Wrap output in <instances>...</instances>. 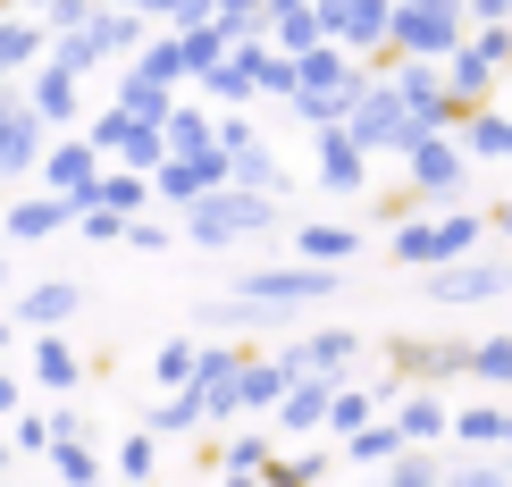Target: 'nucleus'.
<instances>
[{"instance_id":"42","label":"nucleus","mask_w":512,"mask_h":487,"mask_svg":"<svg viewBox=\"0 0 512 487\" xmlns=\"http://www.w3.org/2000/svg\"><path fill=\"white\" fill-rule=\"evenodd\" d=\"M0 462H9V446H0Z\"/></svg>"},{"instance_id":"3","label":"nucleus","mask_w":512,"mask_h":487,"mask_svg":"<svg viewBox=\"0 0 512 487\" xmlns=\"http://www.w3.org/2000/svg\"><path fill=\"white\" fill-rule=\"evenodd\" d=\"M345 135L361 143V152H412L429 126L412 118V101H403V93H395V76H387V84H361V101H353Z\"/></svg>"},{"instance_id":"13","label":"nucleus","mask_w":512,"mask_h":487,"mask_svg":"<svg viewBox=\"0 0 512 487\" xmlns=\"http://www.w3.org/2000/svg\"><path fill=\"white\" fill-rule=\"evenodd\" d=\"M42 177H51V194H93L101 185V152L93 143H51V152H42Z\"/></svg>"},{"instance_id":"23","label":"nucleus","mask_w":512,"mask_h":487,"mask_svg":"<svg viewBox=\"0 0 512 487\" xmlns=\"http://www.w3.org/2000/svg\"><path fill=\"white\" fill-rule=\"evenodd\" d=\"M68 311H76V286H34L26 294V303H17V320H26V328H59V320H68Z\"/></svg>"},{"instance_id":"5","label":"nucleus","mask_w":512,"mask_h":487,"mask_svg":"<svg viewBox=\"0 0 512 487\" xmlns=\"http://www.w3.org/2000/svg\"><path fill=\"white\" fill-rule=\"evenodd\" d=\"M403 177H412L420 202H462V177H471V152H462L454 126H437V135H420L412 152H403Z\"/></svg>"},{"instance_id":"36","label":"nucleus","mask_w":512,"mask_h":487,"mask_svg":"<svg viewBox=\"0 0 512 487\" xmlns=\"http://www.w3.org/2000/svg\"><path fill=\"white\" fill-rule=\"evenodd\" d=\"M462 9H471L479 26H512V0H462Z\"/></svg>"},{"instance_id":"37","label":"nucleus","mask_w":512,"mask_h":487,"mask_svg":"<svg viewBox=\"0 0 512 487\" xmlns=\"http://www.w3.org/2000/svg\"><path fill=\"white\" fill-rule=\"evenodd\" d=\"M487 227H496V236H512V202H496V210H487Z\"/></svg>"},{"instance_id":"18","label":"nucleus","mask_w":512,"mask_h":487,"mask_svg":"<svg viewBox=\"0 0 512 487\" xmlns=\"http://www.w3.org/2000/svg\"><path fill=\"white\" fill-rule=\"evenodd\" d=\"M345 454H353V462H387V471H395V462L412 454V437H403V429H395V412H387V420H370V429H353V437H345Z\"/></svg>"},{"instance_id":"43","label":"nucleus","mask_w":512,"mask_h":487,"mask_svg":"<svg viewBox=\"0 0 512 487\" xmlns=\"http://www.w3.org/2000/svg\"><path fill=\"white\" fill-rule=\"evenodd\" d=\"M0 278H9V269H0Z\"/></svg>"},{"instance_id":"17","label":"nucleus","mask_w":512,"mask_h":487,"mask_svg":"<svg viewBox=\"0 0 512 487\" xmlns=\"http://www.w3.org/2000/svg\"><path fill=\"white\" fill-rule=\"evenodd\" d=\"M294 244H303V261H319V269H336V261H353V252H361V227L311 219V227H303V236H294Z\"/></svg>"},{"instance_id":"27","label":"nucleus","mask_w":512,"mask_h":487,"mask_svg":"<svg viewBox=\"0 0 512 487\" xmlns=\"http://www.w3.org/2000/svg\"><path fill=\"white\" fill-rule=\"evenodd\" d=\"M68 110H76V76H68V68H51V76L34 84V118H68Z\"/></svg>"},{"instance_id":"31","label":"nucleus","mask_w":512,"mask_h":487,"mask_svg":"<svg viewBox=\"0 0 512 487\" xmlns=\"http://www.w3.org/2000/svg\"><path fill=\"white\" fill-rule=\"evenodd\" d=\"M17 446H26V454H51V446H59V420H51V412H26V420H17Z\"/></svg>"},{"instance_id":"34","label":"nucleus","mask_w":512,"mask_h":487,"mask_svg":"<svg viewBox=\"0 0 512 487\" xmlns=\"http://www.w3.org/2000/svg\"><path fill=\"white\" fill-rule=\"evenodd\" d=\"M118 479H152V437H126L118 446Z\"/></svg>"},{"instance_id":"40","label":"nucleus","mask_w":512,"mask_h":487,"mask_svg":"<svg viewBox=\"0 0 512 487\" xmlns=\"http://www.w3.org/2000/svg\"><path fill=\"white\" fill-rule=\"evenodd\" d=\"M9 118H17V110H0V143H9Z\"/></svg>"},{"instance_id":"16","label":"nucleus","mask_w":512,"mask_h":487,"mask_svg":"<svg viewBox=\"0 0 512 487\" xmlns=\"http://www.w3.org/2000/svg\"><path fill=\"white\" fill-rule=\"evenodd\" d=\"M328 404H336V378H294L286 404H277V429H319Z\"/></svg>"},{"instance_id":"33","label":"nucleus","mask_w":512,"mask_h":487,"mask_svg":"<svg viewBox=\"0 0 512 487\" xmlns=\"http://www.w3.org/2000/svg\"><path fill=\"white\" fill-rule=\"evenodd\" d=\"M261 479H269V487H311V479H319V454H294V462H269Z\"/></svg>"},{"instance_id":"11","label":"nucleus","mask_w":512,"mask_h":487,"mask_svg":"<svg viewBox=\"0 0 512 487\" xmlns=\"http://www.w3.org/2000/svg\"><path fill=\"white\" fill-rule=\"evenodd\" d=\"M496 76H504L496 59H487L479 42H462V51L445 59V93H454V110H462V118H471V110H487V101H496Z\"/></svg>"},{"instance_id":"12","label":"nucleus","mask_w":512,"mask_h":487,"mask_svg":"<svg viewBox=\"0 0 512 487\" xmlns=\"http://www.w3.org/2000/svg\"><path fill=\"white\" fill-rule=\"evenodd\" d=\"M395 429L412 446H437V437H454V404L437 387H412V395H395Z\"/></svg>"},{"instance_id":"39","label":"nucleus","mask_w":512,"mask_h":487,"mask_svg":"<svg viewBox=\"0 0 512 487\" xmlns=\"http://www.w3.org/2000/svg\"><path fill=\"white\" fill-rule=\"evenodd\" d=\"M227 487H269V479L261 471H227Z\"/></svg>"},{"instance_id":"25","label":"nucleus","mask_w":512,"mask_h":487,"mask_svg":"<svg viewBox=\"0 0 512 487\" xmlns=\"http://www.w3.org/2000/svg\"><path fill=\"white\" fill-rule=\"evenodd\" d=\"M202 420H210V412H202V395H194V387H177L168 404H152V429H160V437H177V429H202Z\"/></svg>"},{"instance_id":"29","label":"nucleus","mask_w":512,"mask_h":487,"mask_svg":"<svg viewBox=\"0 0 512 487\" xmlns=\"http://www.w3.org/2000/svg\"><path fill=\"white\" fill-rule=\"evenodd\" d=\"M445 487H512V462H454Z\"/></svg>"},{"instance_id":"8","label":"nucleus","mask_w":512,"mask_h":487,"mask_svg":"<svg viewBox=\"0 0 512 487\" xmlns=\"http://www.w3.org/2000/svg\"><path fill=\"white\" fill-rule=\"evenodd\" d=\"M328 34L345 51H387V26H395V0H319Z\"/></svg>"},{"instance_id":"4","label":"nucleus","mask_w":512,"mask_h":487,"mask_svg":"<svg viewBox=\"0 0 512 487\" xmlns=\"http://www.w3.org/2000/svg\"><path fill=\"white\" fill-rule=\"evenodd\" d=\"M269 219H277V202H269V194L219 185V194H202L194 210H185V236H194V244H244V236H261Z\"/></svg>"},{"instance_id":"19","label":"nucleus","mask_w":512,"mask_h":487,"mask_svg":"<svg viewBox=\"0 0 512 487\" xmlns=\"http://www.w3.org/2000/svg\"><path fill=\"white\" fill-rule=\"evenodd\" d=\"M143 202H152V185H143V168H118V177H101L93 194H84V210H118V219H135Z\"/></svg>"},{"instance_id":"6","label":"nucleus","mask_w":512,"mask_h":487,"mask_svg":"<svg viewBox=\"0 0 512 487\" xmlns=\"http://www.w3.org/2000/svg\"><path fill=\"white\" fill-rule=\"evenodd\" d=\"M328 294H336V269H319V261L244 269V278H236V303H261V311H303V303H328Z\"/></svg>"},{"instance_id":"2","label":"nucleus","mask_w":512,"mask_h":487,"mask_svg":"<svg viewBox=\"0 0 512 487\" xmlns=\"http://www.w3.org/2000/svg\"><path fill=\"white\" fill-rule=\"evenodd\" d=\"M462 42H471V9L462 0H395V26H387V51L403 59H454Z\"/></svg>"},{"instance_id":"14","label":"nucleus","mask_w":512,"mask_h":487,"mask_svg":"<svg viewBox=\"0 0 512 487\" xmlns=\"http://www.w3.org/2000/svg\"><path fill=\"white\" fill-rule=\"evenodd\" d=\"M387 404H395V387H336L328 429H336V437H353V429H370V420H387Z\"/></svg>"},{"instance_id":"32","label":"nucleus","mask_w":512,"mask_h":487,"mask_svg":"<svg viewBox=\"0 0 512 487\" xmlns=\"http://www.w3.org/2000/svg\"><path fill=\"white\" fill-rule=\"evenodd\" d=\"M227 471H269V437H261V429H244L236 446H227Z\"/></svg>"},{"instance_id":"41","label":"nucleus","mask_w":512,"mask_h":487,"mask_svg":"<svg viewBox=\"0 0 512 487\" xmlns=\"http://www.w3.org/2000/svg\"><path fill=\"white\" fill-rule=\"evenodd\" d=\"M504 446H512V404H504Z\"/></svg>"},{"instance_id":"15","label":"nucleus","mask_w":512,"mask_h":487,"mask_svg":"<svg viewBox=\"0 0 512 487\" xmlns=\"http://www.w3.org/2000/svg\"><path fill=\"white\" fill-rule=\"evenodd\" d=\"M454 135H462V152H471V160H504L512 168V118L504 110H471Z\"/></svg>"},{"instance_id":"24","label":"nucleus","mask_w":512,"mask_h":487,"mask_svg":"<svg viewBox=\"0 0 512 487\" xmlns=\"http://www.w3.org/2000/svg\"><path fill=\"white\" fill-rule=\"evenodd\" d=\"M471 378L479 387H512V336H479L471 345Z\"/></svg>"},{"instance_id":"1","label":"nucleus","mask_w":512,"mask_h":487,"mask_svg":"<svg viewBox=\"0 0 512 487\" xmlns=\"http://www.w3.org/2000/svg\"><path fill=\"white\" fill-rule=\"evenodd\" d=\"M487 236V219L479 210H454L445 202L437 219H395V261L403 269H454V261H471Z\"/></svg>"},{"instance_id":"9","label":"nucleus","mask_w":512,"mask_h":487,"mask_svg":"<svg viewBox=\"0 0 512 487\" xmlns=\"http://www.w3.org/2000/svg\"><path fill=\"white\" fill-rule=\"evenodd\" d=\"M353 353H361L353 328H319V336H303V345H286V370H294V378H336V387H345Z\"/></svg>"},{"instance_id":"20","label":"nucleus","mask_w":512,"mask_h":487,"mask_svg":"<svg viewBox=\"0 0 512 487\" xmlns=\"http://www.w3.org/2000/svg\"><path fill=\"white\" fill-rule=\"evenodd\" d=\"M68 219H84V202H76V194H51V202H17V210H9V236H51V227H68Z\"/></svg>"},{"instance_id":"35","label":"nucleus","mask_w":512,"mask_h":487,"mask_svg":"<svg viewBox=\"0 0 512 487\" xmlns=\"http://www.w3.org/2000/svg\"><path fill=\"white\" fill-rule=\"evenodd\" d=\"M26 51H34L26 26H0V68H9V59H26Z\"/></svg>"},{"instance_id":"28","label":"nucleus","mask_w":512,"mask_h":487,"mask_svg":"<svg viewBox=\"0 0 512 487\" xmlns=\"http://www.w3.org/2000/svg\"><path fill=\"white\" fill-rule=\"evenodd\" d=\"M194 370H202V345H185V336H177V345H160V387L168 395L194 387Z\"/></svg>"},{"instance_id":"38","label":"nucleus","mask_w":512,"mask_h":487,"mask_svg":"<svg viewBox=\"0 0 512 487\" xmlns=\"http://www.w3.org/2000/svg\"><path fill=\"white\" fill-rule=\"evenodd\" d=\"M0 412H17V378L9 370H0Z\"/></svg>"},{"instance_id":"26","label":"nucleus","mask_w":512,"mask_h":487,"mask_svg":"<svg viewBox=\"0 0 512 487\" xmlns=\"http://www.w3.org/2000/svg\"><path fill=\"white\" fill-rule=\"evenodd\" d=\"M51 471H59V487H101V462L76 446V437H59L51 446Z\"/></svg>"},{"instance_id":"30","label":"nucleus","mask_w":512,"mask_h":487,"mask_svg":"<svg viewBox=\"0 0 512 487\" xmlns=\"http://www.w3.org/2000/svg\"><path fill=\"white\" fill-rule=\"evenodd\" d=\"M378 487H445V471H437V462H420V454H403V462H395V471L378 479Z\"/></svg>"},{"instance_id":"7","label":"nucleus","mask_w":512,"mask_h":487,"mask_svg":"<svg viewBox=\"0 0 512 487\" xmlns=\"http://www.w3.org/2000/svg\"><path fill=\"white\" fill-rule=\"evenodd\" d=\"M496 294H512V261H496V252H471V261L454 269H429V303H496Z\"/></svg>"},{"instance_id":"10","label":"nucleus","mask_w":512,"mask_h":487,"mask_svg":"<svg viewBox=\"0 0 512 487\" xmlns=\"http://www.w3.org/2000/svg\"><path fill=\"white\" fill-rule=\"evenodd\" d=\"M319 185H328V194H345V202L370 185V152H361L345 126H319Z\"/></svg>"},{"instance_id":"21","label":"nucleus","mask_w":512,"mask_h":487,"mask_svg":"<svg viewBox=\"0 0 512 487\" xmlns=\"http://www.w3.org/2000/svg\"><path fill=\"white\" fill-rule=\"evenodd\" d=\"M454 446H471V454L504 446V404H462L454 412Z\"/></svg>"},{"instance_id":"22","label":"nucleus","mask_w":512,"mask_h":487,"mask_svg":"<svg viewBox=\"0 0 512 487\" xmlns=\"http://www.w3.org/2000/svg\"><path fill=\"white\" fill-rule=\"evenodd\" d=\"M34 378H42V387H76V378H84L68 336H34Z\"/></svg>"}]
</instances>
